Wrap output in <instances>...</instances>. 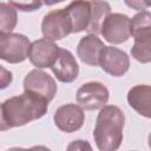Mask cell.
I'll return each mask as SVG.
<instances>
[{
	"mask_svg": "<svg viewBox=\"0 0 151 151\" xmlns=\"http://www.w3.org/2000/svg\"><path fill=\"white\" fill-rule=\"evenodd\" d=\"M64 0H42V4L47 5V6H51V5H54V4H58V2H63Z\"/></svg>",
	"mask_w": 151,
	"mask_h": 151,
	"instance_id": "cell-24",
	"label": "cell"
},
{
	"mask_svg": "<svg viewBox=\"0 0 151 151\" xmlns=\"http://www.w3.org/2000/svg\"><path fill=\"white\" fill-rule=\"evenodd\" d=\"M131 54L139 63L147 64L151 61V33L134 38Z\"/></svg>",
	"mask_w": 151,
	"mask_h": 151,
	"instance_id": "cell-16",
	"label": "cell"
},
{
	"mask_svg": "<svg viewBox=\"0 0 151 151\" xmlns=\"http://www.w3.org/2000/svg\"><path fill=\"white\" fill-rule=\"evenodd\" d=\"M109 101V90L99 81L83 84L77 91V103L84 110L101 109Z\"/></svg>",
	"mask_w": 151,
	"mask_h": 151,
	"instance_id": "cell-5",
	"label": "cell"
},
{
	"mask_svg": "<svg viewBox=\"0 0 151 151\" xmlns=\"http://www.w3.org/2000/svg\"><path fill=\"white\" fill-rule=\"evenodd\" d=\"M48 100L35 93L24 91L22 94L14 96L1 103L2 112L8 126H24L33 120L44 117L48 109Z\"/></svg>",
	"mask_w": 151,
	"mask_h": 151,
	"instance_id": "cell-1",
	"label": "cell"
},
{
	"mask_svg": "<svg viewBox=\"0 0 151 151\" xmlns=\"http://www.w3.org/2000/svg\"><path fill=\"white\" fill-rule=\"evenodd\" d=\"M65 8L72 20V33L85 31L91 15L90 0H73Z\"/></svg>",
	"mask_w": 151,
	"mask_h": 151,
	"instance_id": "cell-13",
	"label": "cell"
},
{
	"mask_svg": "<svg viewBox=\"0 0 151 151\" xmlns=\"http://www.w3.org/2000/svg\"><path fill=\"white\" fill-rule=\"evenodd\" d=\"M85 114L80 106L76 104H65L57 109L53 120L55 126L66 133L78 131L84 124Z\"/></svg>",
	"mask_w": 151,
	"mask_h": 151,
	"instance_id": "cell-9",
	"label": "cell"
},
{
	"mask_svg": "<svg viewBox=\"0 0 151 151\" xmlns=\"http://www.w3.org/2000/svg\"><path fill=\"white\" fill-rule=\"evenodd\" d=\"M8 2L22 12H34L42 6V0H8Z\"/></svg>",
	"mask_w": 151,
	"mask_h": 151,
	"instance_id": "cell-19",
	"label": "cell"
},
{
	"mask_svg": "<svg viewBox=\"0 0 151 151\" xmlns=\"http://www.w3.org/2000/svg\"><path fill=\"white\" fill-rule=\"evenodd\" d=\"M67 149L68 150H84V149L91 150V146L86 142H84V140H76L72 144H70Z\"/></svg>",
	"mask_w": 151,
	"mask_h": 151,
	"instance_id": "cell-22",
	"label": "cell"
},
{
	"mask_svg": "<svg viewBox=\"0 0 151 151\" xmlns=\"http://www.w3.org/2000/svg\"><path fill=\"white\" fill-rule=\"evenodd\" d=\"M130 33L133 38L151 33V14L149 11H140L130 19Z\"/></svg>",
	"mask_w": 151,
	"mask_h": 151,
	"instance_id": "cell-17",
	"label": "cell"
},
{
	"mask_svg": "<svg viewBox=\"0 0 151 151\" xmlns=\"http://www.w3.org/2000/svg\"><path fill=\"white\" fill-rule=\"evenodd\" d=\"M11 127L8 126V124L6 123L5 120V117H4V112H2V106L0 104V131H6V130H9Z\"/></svg>",
	"mask_w": 151,
	"mask_h": 151,
	"instance_id": "cell-23",
	"label": "cell"
},
{
	"mask_svg": "<svg viewBox=\"0 0 151 151\" xmlns=\"http://www.w3.org/2000/svg\"><path fill=\"white\" fill-rule=\"evenodd\" d=\"M98 65L106 73L113 77H122L130 67V59L124 51L113 46H104L99 54Z\"/></svg>",
	"mask_w": 151,
	"mask_h": 151,
	"instance_id": "cell-7",
	"label": "cell"
},
{
	"mask_svg": "<svg viewBox=\"0 0 151 151\" xmlns=\"http://www.w3.org/2000/svg\"><path fill=\"white\" fill-rule=\"evenodd\" d=\"M126 6L136 11H144L147 9L151 5V0H124Z\"/></svg>",
	"mask_w": 151,
	"mask_h": 151,
	"instance_id": "cell-21",
	"label": "cell"
},
{
	"mask_svg": "<svg viewBox=\"0 0 151 151\" xmlns=\"http://www.w3.org/2000/svg\"><path fill=\"white\" fill-rule=\"evenodd\" d=\"M60 47L54 44L52 40H48L46 38L35 40L31 44L29 51H28V58L29 61L37 67V68H45L51 67L53 61L55 60Z\"/></svg>",
	"mask_w": 151,
	"mask_h": 151,
	"instance_id": "cell-10",
	"label": "cell"
},
{
	"mask_svg": "<svg viewBox=\"0 0 151 151\" xmlns=\"http://www.w3.org/2000/svg\"><path fill=\"white\" fill-rule=\"evenodd\" d=\"M41 32L44 38L55 41L72 33V20L66 8L54 9L47 13L41 22Z\"/></svg>",
	"mask_w": 151,
	"mask_h": 151,
	"instance_id": "cell-4",
	"label": "cell"
},
{
	"mask_svg": "<svg viewBox=\"0 0 151 151\" xmlns=\"http://www.w3.org/2000/svg\"><path fill=\"white\" fill-rule=\"evenodd\" d=\"M18 22V13L9 4L0 2V31L12 32Z\"/></svg>",
	"mask_w": 151,
	"mask_h": 151,
	"instance_id": "cell-18",
	"label": "cell"
},
{
	"mask_svg": "<svg viewBox=\"0 0 151 151\" xmlns=\"http://www.w3.org/2000/svg\"><path fill=\"white\" fill-rule=\"evenodd\" d=\"M13 80V74L7 68L2 67L0 65V90H4L11 85Z\"/></svg>",
	"mask_w": 151,
	"mask_h": 151,
	"instance_id": "cell-20",
	"label": "cell"
},
{
	"mask_svg": "<svg viewBox=\"0 0 151 151\" xmlns=\"http://www.w3.org/2000/svg\"><path fill=\"white\" fill-rule=\"evenodd\" d=\"M51 70L57 79L61 83H72L77 79L79 66L73 54L65 48H60L59 53L51 65Z\"/></svg>",
	"mask_w": 151,
	"mask_h": 151,
	"instance_id": "cell-11",
	"label": "cell"
},
{
	"mask_svg": "<svg viewBox=\"0 0 151 151\" xmlns=\"http://www.w3.org/2000/svg\"><path fill=\"white\" fill-rule=\"evenodd\" d=\"M101 35L110 44L125 42L130 37V18L122 13H110L103 22Z\"/></svg>",
	"mask_w": 151,
	"mask_h": 151,
	"instance_id": "cell-6",
	"label": "cell"
},
{
	"mask_svg": "<svg viewBox=\"0 0 151 151\" xmlns=\"http://www.w3.org/2000/svg\"><path fill=\"white\" fill-rule=\"evenodd\" d=\"M125 116L116 105H104L98 113L93 138L100 151H114L123 142Z\"/></svg>",
	"mask_w": 151,
	"mask_h": 151,
	"instance_id": "cell-2",
	"label": "cell"
},
{
	"mask_svg": "<svg viewBox=\"0 0 151 151\" xmlns=\"http://www.w3.org/2000/svg\"><path fill=\"white\" fill-rule=\"evenodd\" d=\"M91 15L86 31L90 34H99L103 22L106 17L111 13V6L105 0H90Z\"/></svg>",
	"mask_w": 151,
	"mask_h": 151,
	"instance_id": "cell-15",
	"label": "cell"
},
{
	"mask_svg": "<svg viewBox=\"0 0 151 151\" xmlns=\"http://www.w3.org/2000/svg\"><path fill=\"white\" fill-rule=\"evenodd\" d=\"M24 91L35 93L51 101L57 93V84L48 73L35 68L26 74L24 79Z\"/></svg>",
	"mask_w": 151,
	"mask_h": 151,
	"instance_id": "cell-8",
	"label": "cell"
},
{
	"mask_svg": "<svg viewBox=\"0 0 151 151\" xmlns=\"http://www.w3.org/2000/svg\"><path fill=\"white\" fill-rule=\"evenodd\" d=\"M104 46V42L97 35L88 34L80 39L77 46V54L84 64H87L90 66H97L100 51Z\"/></svg>",
	"mask_w": 151,
	"mask_h": 151,
	"instance_id": "cell-12",
	"label": "cell"
},
{
	"mask_svg": "<svg viewBox=\"0 0 151 151\" xmlns=\"http://www.w3.org/2000/svg\"><path fill=\"white\" fill-rule=\"evenodd\" d=\"M29 46L26 35L0 31V59L11 64L22 63L28 58Z\"/></svg>",
	"mask_w": 151,
	"mask_h": 151,
	"instance_id": "cell-3",
	"label": "cell"
},
{
	"mask_svg": "<svg viewBox=\"0 0 151 151\" xmlns=\"http://www.w3.org/2000/svg\"><path fill=\"white\" fill-rule=\"evenodd\" d=\"M129 105L139 114L151 117V87L149 85H136L127 93Z\"/></svg>",
	"mask_w": 151,
	"mask_h": 151,
	"instance_id": "cell-14",
	"label": "cell"
}]
</instances>
